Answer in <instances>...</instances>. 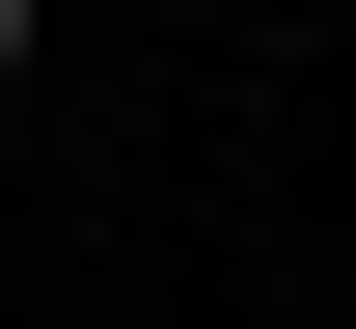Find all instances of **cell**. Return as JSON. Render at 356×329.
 I'll list each match as a JSON object with an SVG mask.
<instances>
[{
	"label": "cell",
	"instance_id": "obj_1",
	"mask_svg": "<svg viewBox=\"0 0 356 329\" xmlns=\"http://www.w3.org/2000/svg\"><path fill=\"white\" fill-rule=\"evenodd\" d=\"M28 28H55V0H0V83H28Z\"/></svg>",
	"mask_w": 356,
	"mask_h": 329
}]
</instances>
